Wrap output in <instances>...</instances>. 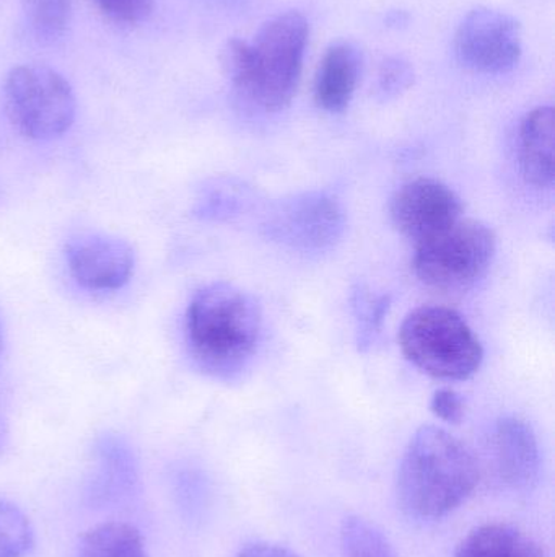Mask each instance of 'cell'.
Masks as SVG:
<instances>
[{
  "instance_id": "obj_18",
  "label": "cell",
  "mask_w": 555,
  "mask_h": 557,
  "mask_svg": "<svg viewBox=\"0 0 555 557\" xmlns=\"http://www.w3.org/2000/svg\"><path fill=\"white\" fill-rule=\"evenodd\" d=\"M341 545L344 557H400L383 532L362 517L344 520Z\"/></svg>"
},
{
  "instance_id": "obj_22",
  "label": "cell",
  "mask_w": 555,
  "mask_h": 557,
  "mask_svg": "<svg viewBox=\"0 0 555 557\" xmlns=\"http://www.w3.org/2000/svg\"><path fill=\"white\" fill-rule=\"evenodd\" d=\"M357 301H355V310L358 317V343L362 346H368L374 333H377L387 313L390 301L387 297L374 298L371 295L365 294V290H358Z\"/></svg>"
},
{
  "instance_id": "obj_5",
  "label": "cell",
  "mask_w": 555,
  "mask_h": 557,
  "mask_svg": "<svg viewBox=\"0 0 555 557\" xmlns=\"http://www.w3.org/2000/svg\"><path fill=\"white\" fill-rule=\"evenodd\" d=\"M10 123L28 139H58L74 124L77 101L71 84L45 65H18L3 82Z\"/></svg>"
},
{
  "instance_id": "obj_6",
  "label": "cell",
  "mask_w": 555,
  "mask_h": 557,
  "mask_svg": "<svg viewBox=\"0 0 555 557\" xmlns=\"http://www.w3.org/2000/svg\"><path fill=\"white\" fill-rule=\"evenodd\" d=\"M308 23L299 12L274 16L253 42L254 71L247 97L266 111H280L295 97L308 42Z\"/></svg>"
},
{
  "instance_id": "obj_8",
  "label": "cell",
  "mask_w": 555,
  "mask_h": 557,
  "mask_svg": "<svg viewBox=\"0 0 555 557\" xmlns=\"http://www.w3.org/2000/svg\"><path fill=\"white\" fill-rule=\"evenodd\" d=\"M274 238L302 251L331 247L344 231L341 205L326 193H305L277 206L270 215Z\"/></svg>"
},
{
  "instance_id": "obj_17",
  "label": "cell",
  "mask_w": 555,
  "mask_h": 557,
  "mask_svg": "<svg viewBox=\"0 0 555 557\" xmlns=\"http://www.w3.org/2000/svg\"><path fill=\"white\" fill-rule=\"evenodd\" d=\"M26 25L38 41L52 42L67 29L72 0H22Z\"/></svg>"
},
{
  "instance_id": "obj_24",
  "label": "cell",
  "mask_w": 555,
  "mask_h": 557,
  "mask_svg": "<svg viewBox=\"0 0 555 557\" xmlns=\"http://www.w3.org/2000/svg\"><path fill=\"white\" fill-rule=\"evenodd\" d=\"M430 409L437 418L449 422V424H459L465 416L462 396L449 388L436 392L432 403H430Z\"/></svg>"
},
{
  "instance_id": "obj_2",
  "label": "cell",
  "mask_w": 555,
  "mask_h": 557,
  "mask_svg": "<svg viewBox=\"0 0 555 557\" xmlns=\"http://www.w3.org/2000/svg\"><path fill=\"white\" fill-rule=\"evenodd\" d=\"M189 349L214 376H230L244 366L261 336V311L251 295L227 282L205 285L186 314Z\"/></svg>"
},
{
  "instance_id": "obj_16",
  "label": "cell",
  "mask_w": 555,
  "mask_h": 557,
  "mask_svg": "<svg viewBox=\"0 0 555 557\" xmlns=\"http://www.w3.org/2000/svg\"><path fill=\"white\" fill-rule=\"evenodd\" d=\"M77 557H147L142 536L127 523L94 527L81 536Z\"/></svg>"
},
{
  "instance_id": "obj_3",
  "label": "cell",
  "mask_w": 555,
  "mask_h": 557,
  "mask_svg": "<svg viewBox=\"0 0 555 557\" xmlns=\"http://www.w3.org/2000/svg\"><path fill=\"white\" fill-rule=\"evenodd\" d=\"M400 346L417 369L440 380L471 379L484 359L481 341L465 318L439 305L407 314L401 324Z\"/></svg>"
},
{
  "instance_id": "obj_26",
  "label": "cell",
  "mask_w": 555,
  "mask_h": 557,
  "mask_svg": "<svg viewBox=\"0 0 555 557\" xmlns=\"http://www.w3.org/2000/svg\"><path fill=\"white\" fill-rule=\"evenodd\" d=\"M0 346H2V339H0Z\"/></svg>"
},
{
  "instance_id": "obj_25",
  "label": "cell",
  "mask_w": 555,
  "mask_h": 557,
  "mask_svg": "<svg viewBox=\"0 0 555 557\" xmlns=\"http://www.w3.org/2000/svg\"><path fill=\"white\" fill-rule=\"evenodd\" d=\"M237 557H300L283 546L273 545V543H250L240 549Z\"/></svg>"
},
{
  "instance_id": "obj_11",
  "label": "cell",
  "mask_w": 555,
  "mask_h": 557,
  "mask_svg": "<svg viewBox=\"0 0 555 557\" xmlns=\"http://www.w3.org/2000/svg\"><path fill=\"white\" fill-rule=\"evenodd\" d=\"M491 454L502 486L515 493L534 490L540 481L541 451L528 422L518 418L501 419L492 432Z\"/></svg>"
},
{
  "instance_id": "obj_7",
  "label": "cell",
  "mask_w": 555,
  "mask_h": 557,
  "mask_svg": "<svg viewBox=\"0 0 555 557\" xmlns=\"http://www.w3.org/2000/svg\"><path fill=\"white\" fill-rule=\"evenodd\" d=\"M524 51L521 25L501 10H472L463 20L455 36V52L465 67L481 74L497 75L512 71Z\"/></svg>"
},
{
  "instance_id": "obj_15",
  "label": "cell",
  "mask_w": 555,
  "mask_h": 557,
  "mask_svg": "<svg viewBox=\"0 0 555 557\" xmlns=\"http://www.w3.org/2000/svg\"><path fill=\"white\" fill-rule=\"evenodd\" d=\"M455 557H547L540 543L505 523L472 530L456 548Z\"/></svg>"
},
{
  "instance_id": "obj_4",
  "label": "cell",
  "mask_w": 555,
  "mask_h": 557,
  "mask_svg": "<svg viewBox=\"0 0 555 557\" xmlns=\"http://www.w3.org/2000/svg\"><path fill=\"white\" fill-rule=\"evenodd\" d=\"M497 251L489 225L459 219L452 227L417 245L414 273L427 287L463 292L485 276Z\"/></svg>"
},
{
  "instance_id": "obj_1",
  "label": "cell",
  "mask_w": 555,
  "mask_h": 557,
  "mask_svg": "<svg viewBox=\"0 0 555 557\" xmlns=\"http://www.w3.org/2000/svg\"><path fill=\"white\" fill-rule=\"evenodd\" d=\"M478 481L479 467L472 451L450 432L424 425L401 458L398 504L409 519L436 522L463 506Z\"/></svg>"
},
{
  "instance_id": "obj_23",
  "label": "cell",
  "mask_w": 555,
  "mask_h": 557,
  "mask_svg": "<svg viewBox=\"0 0 555 557\" xmlns=\"http://www.w3.org/2000/svg\"><path fill=\"white\" fill-rule=\"evenodd\" d=\"M101 12L117 23L143 22L153 12V0H94Z\"/></svg>"
},
{
  "instance_id": "obj_20",
  "label": "cell",
  "mask_w": 555,
  "mask_h": 557,
  "mask_svg": "<svg viewBox=\"0 0 555 557\" xmlns=\"http://www.w3.org/2000/svg\"><path fill=\"white\" fill-rule=\"evenodd\" d=\"M222 67L231 85L247 97L254 71L251 42L240 38L228 39L227 45L222 49Z\"/></svg>"
},
{
  "instance_id": "obj_10",
  "label": "cell",
  "mask_w": 555,
  "mask_h": 557,
  "mask_svg": "<svg viewBox=\"0 0 555 557\" xmlns=\"http://www.w3.org/2000/svg\"><path fill=\"white\" fill-rule=\"evenodd\" d=\"M65 257L75 281L94 292L124 287L136 267L130 245L106 234H84L72 238L65 248Z\"/></svg>"
},
{
  "instance_id": "obj_14",
  "label": "cell",
  "mask_w": 555,
  "mask_h": 557,
  "mask_svg": "<svg viewBox=\"0 0 555 557\" xmlns=\"http://www.w3.org/2000/svg\"><path fill=\"white\" fill-rule=\"evenodd\" d=\"M137 471L126 445L106 438L98 447V463L88 490L91 503L110 506L129 497L136 490Z\"/></svg>"
},
{
  "instance_id": "obj_9",
  "label": "cell",
  "mask_w": 555,
  "mask_h": 557,
  "mask_svg": "<svg viewBox=\"0 0 555 557\" xmlns=\"http://www.w3.org/2000/svg\"><path fill=\"white\" fill-rule=\"evenodd\" d=\"M390 215L394 227L419 245L456 224L463 215V202L443 183L419 178L394 193Z\"/></svg>"
},
{
  "instance_id": "obj_21",
  "label": "cell",
  "mask_w": 555,
  "mask_h": 557,
  "mask_svg": "<svg viewBox=\"0 0 555 557\" xmlns=\"http://www.w3.org/2000/svg\"><path fill=\"white\" fill-rule=\"evenodd\" d=\"M414 84V69L406 59L393 58L384 59L378 72L377 91L381 100H394L401 97L404 91L409 90Z\"/></svg>"
},
{
  "instance_id": "obj_19",
  "label": "cell",
  "mask_w": 555,
  "mask_h": 557,
  "mask_svg": "<svg viewBox=\"0 0 555 557\" xmlns=\"http://www.w3.org/2000/svg\"><path fill=\"white\" fill-rule=\"evenodd\" d=\"M35 545L31 523L9 500L0 499V557H26Z\"/></svg>"
},
{
  "instance_id": "obj_13",
  "label": "cell",
  "mask_w": 555,
  "mask_h": 557,
  "mask_svg": "<svg viewBox=\"0 0 555 557\" xmlns=\"http://www.w3.org/2000/svg\"><path fill=\"white\" fill-rule=\"evenodd\" d=\"M554 110L540 107L528 113L520 127V169L525 180L538 188L554 185Z\"/></svg>"
},
{
  "instance_id": "obj_12",
  "label": "cell",
  "mask_w": 555,
  "mask_h": 557,
  "mask_svg": "<svg viewBox=\"0 0 555 557\" xmlns=\"http://www.w3.org/2000/svg\"><path fill=\"white\" fill-rule=\"evenodd\" d=\"M361 71L362 54L352 42L332 45L316 74V104L328 113H342L354 98Z\"/></svg>"
}]
</instances>
